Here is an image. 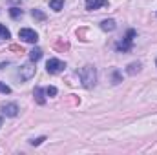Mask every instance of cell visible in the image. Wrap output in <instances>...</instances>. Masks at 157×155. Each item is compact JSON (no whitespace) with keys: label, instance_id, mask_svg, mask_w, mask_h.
Listing matches in <instances>:
<instances>
[{"label":"cell","instance_id":"cell-15","mask_svg":"<svg viewBox=\"0 0 157 155\" xmlns=\"http://www.w3.org/2000/svg\"><path fill=\"white\" fill-rule=\"evenodd\" d=\"M9 37H11V33H9V29H7L6 26H2V24H0V39L7 40Z\"/></svg>","mask_w":157,"mask_h":155},{"label":"cell","instance_id":"cell-2","mask_svg":"<svg viewBox=\"0 0 157 155\" xmlns=\"http://www.w3.org/2000/svg\"><path fill=\"white\" fill-rule=\"evenodd\" d=\"M64 68H66V64H64L62 60H59V59H49V60L46 62V70H48V73H51V75L60 73Z\"/></svg>","mask_w":157,"mask_h":155},{"label":"cell","instance_id":"cell-1","mask_svg":"<svg viewBox=\"0 0 157 155\" xmlns=\"http://www.w3.org/2000/svg\"><path fill=\"white\" fill-rule=\"evenodd\" d=\"M77 75L80 77V82L84 88H93L95 86V80H97V71L93 66H84L77 71Z\"/></svg>","mask_w":157,"mask_h":155},{"label":"cell","instance_id":"cell-7","mask_svg":"<svg viewBox=\"0 0 157 155\" xmlns=\"http://www.w3.org/2000/svg\"><path fill=\"white\" fill-rule=\"evenodd\" d=\"M104 6H108V0H86V9L88 11H93V9L104 7Z\"/></svg>","mask_w":157,"mask_h":155},{"label":"cell","instance_id":"cell-16","mask_svg":"<svg viewBox=\"0 0 157 155\" xmlns=\"http://www.w3.org/2000/svg\"><path fill=\"white\" fill-rule=\"evenodd\" d=\"M31 15H33V18H37V20H44V18H46V15H44L42 11H39V9H33Z\"/></svg>","mask_w":157,"mask_h":155},{"label":"cell","instance_id":"cell-9","mask_svg":"<svg viewBox=\"0 0 157 155\" xmlns=\"http://www.w3.org/2000/svg\"><path fill=\"white\" fill-rule=\"evenodd\" d=\"M29 59H31V62H39L40 59H42V49L40 47H33L29 51Z\"/></svg>","mask_w":157,"mask_h":155},{"label":"cell","instance_id":"cell-10","mask_svg":"<svg viewBox=\"0 0 157 155\" xmlns=\"http://www.w3.org/2000/svg\"><path fill=\"white\" fill-rule=\"evenodd\" d=\"M101 28H102L104 31H113V29H115V20H113V18H108V20H102V24H101Z\"/></svg>","mask_w":157,"mask_h":155},{"label":"cell","instance_id":"cell-21","mask_svg":"<svg viewBox=\"0 0 157 155\" xmlns=\"http://www.w3.org/2000/svg\"><path fill=\"white\" fill-rule=\"evenodd\" d=\"M0 126H2V119H0Z\"/></svg>","mask_w":157,"mask_h":155},{"label":"cell","instance_id":"cell-20","mask_svg":"<svg viewBox=\"0 0 157 155\" xmlns=\"http://www.w3.org/2000/svg\"><path fill=\"white\" fill-rule=\"evenodd\" d=\"M42 141H46V139H44V137H39V139H33V141H31V144H33V146H39V144L42 142Z\"/></svg>","mask_w":157,"mask_h":155},{"label":"cell","instance_id":"cell-13","mask_svg":"<svg viewBox=\"0 0 157 155\" xmlns=\"http://www.w3.org/2000/svg\"><path fill=\"white\" fill-rule=\"evenodd\" d=\"M53 47H55V49H59V51H68V49H70L68 42H55V44H53Z\"/></svg>","mask_w":157,"mask_h":155},{"label":"cell","instance_id":"cell-17","mask_svg":"<svg viewBox=\"0 0 157 155\" xmlns=\"http://www.w3.org/2000/svg\"><path fill=\"white\" fill-rule=\"evenodd\" d=\"M46 95H48V97H55V95H57V88H55V86H48V88H46Z\"/></svg>","mask_w":157,"mask_h":155},{"label":"cell","instance_id":"cell-19","mask_svg":"<svg viewBox=\"0 0 157 155\" xmlns=\"http://www.w3.org/2000/svg\"><path fill=\"white\" fill-rule=\"evenodd\" d=\"M9 49H11V51H18V53H24L22 46H17V44H11V46H9Z\"/></svg>","mask_w":157,"mask_h":155},{"label":"cell","instance_id":"cell-14","mask_svg":"<svg viewBox=\"0 0 157 155\" xmlns=\"http://www.w3.org/2000/svg\"><path fill=\"white\" fill-rule=\"evenodd\" d=\"M139 70H141V64H139V62H132V64L128 66V73H130V75H133V73H137Z\"/></svg>","mask_w":157,"mask_h":155},{"label":"cell","instance_id":"cell-6","mask_svg":"<svg viewBox=\"0 0 157 155\" xmlns=\"http://www.w3.org/2000/svg\"><path fill=\"white\" fill-rule=\"evenodd\" d=\"M2 113L6 117H17L18 115V106L17 104H4L2 106Z\"/></svg>","mask_w":157,"mask_h":155},{"label":"cell","instance_id":"cell-8","mask_svg":"<svg viewBox=\"0 0 157 155\" xmlns=\"http://www.w3.org/2000/svg\"><path fill=\"white\" fill-rule=\"evenodd\" d=\"M33 95H35V100L39 102V104H46V89H42V88H35V91H33Z\"/></svg>","mask_w":157,"mask_h":155},{"label":"cell","instance_id":"cell-5","mask_svg":"<svg viewBox=\"0 0 157 155\" xmlns=\"http://www.w3.org/2000/svg\"><path fill=\"white\" fill-rule=\"evenodd\" d=\"M35 71H37V68H35L33 64H24V66L20 68V78H22V80H29V78L35 75Z\"/></svg>","mask_w":157,"mask_h":155},{"label":"cell","instance_id":"cell-12","mask_svg":"<svg viewBox=\"0 0 157 155\" xmlns=\"http://www.w3.org/2000/svg\"><path fill=\"white\" fill-rule=\"evenodd\" d=\"M9 15H11V18H20L24 13H22L20 7H11V9H9Z\"/></svg>","mask_w":157,"mask_h":155},{"label":"cell","instance_id":"cell-3","mask_svg":"<svg viewBox=\"0 0 157 155\" xmlns=\"http://www.w3.org/2000/svg\"><path fill=\"white\" fill-rule=\"evenodd\" d=\"M133 37H135V29H130V31L126 33V37L117 44L119 51H122V53H124V51H130V49H132V44H133Z\"/></svg>","mask_w":157,"mask_h":155},{"label":"cell","instance_id":"cell-11","mask_svg":"<svg viewBox=\"0 0 157 155\" xmlns=\"http://www.w3.org/2000/svg\"><path fill=\"white\" fill-rule=\"evenodd\" d=\"M62 6H64V0H49V7L53 11H60Z\"/></svg>","mask_w":157,"mask_h":155},{"label":"cell","instance_id":"cell-18","mask_svg":"<svg viewBox=\"0 0 157 155\" xmlns=\"http://www.w3.org/2000/svg\"><path fill=\"white\" fill-rule=\"evenodd\" d=\"M0 93L7 95V93H11V88H9L7 84H2V82H0Z\"/></svg>","mask_w":157,"mask_h":155},{"label":"cell","instance_id":"cell-4","mask_svg":"<svg viewBox=\"0 0 157 155\" xmlns=\"http://www.w3.org/2000/svg\"><path fill=\"white\" fill-rule=\"evenodd\" d=\"M18 37L24 40V42H29V44H35V42L39 40L37 31H33V29H29V28H22V29L18 31Z\"/></svg>","mask_w":157,"mask_h":155}]
</instances>
